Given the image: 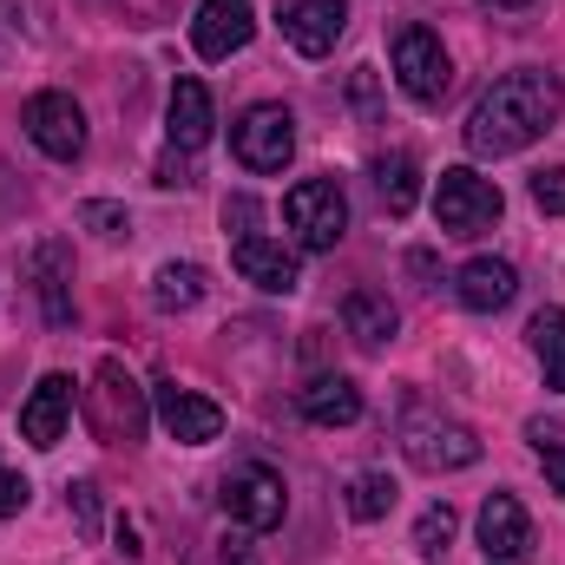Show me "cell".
Listing matches in <instances>:
<instances>
[{
	"instance_id": "obj_12",
	"label": "cell",
	"mask_w": 565,
	"mask_h": 565,
	"mask_svg": "<svg viewBox=\"0 0 565 565\" xmlns=\"http://www.w3.org/2000/svg\"><path fill=\"white\" fill-rule=\"evenodd\" d=\"M342 26H349V0H289V7H282V40H289L302 60L335 53Z\"/></svg>"
},
{
	"instance_id": "obj_2",
	"label": "cell",
	"mask_w": 565,
	"mask_h": 565,
	"mask_svg": "<svg viewBox=\"0 0 565 565\" xmlns=\"http://www.w3.org/2000/svg\"><path fill=\"white\" fill-rule=\"evenodd\" d=\"M500 211H507V198H500L493 178H480L473 164L440 171V184H434V217H440L447 237H480V231L500 224Z\"/></svg>"
},
{
	"instance_id": "obj_22",
	"label": "cell",
	"mask_w": 565,
	"mask_h": 565,
	"mask_svg": "<svg viewBox=\"0 0 565 565\" xmlns=\"http://www.w3.org/2000/svg\"><path fill=\"white\" fill-rule=\"evenodd\" d=\"M526 342H533V355H540V369H546V388L565 395V309H540V316L526 322Z\"/></svg>"
},
{
	"instance_id": "obj_9",
	"label": "cell",
	"mask_w": 565,
	"mask_h": 565,
	"mask_svg": "<svg viewBox=\"0 0 565 565\" xmlns=\"http://www.w3.org/2000/svg\"><path fill=\"white\" fill-rule=\"evenodd\" d=\"M282 480L270 473V467H237L231 480H224V513L244 526V533H270V526H282Z\"/></svg>"
},
{
	"instance_id": "obj_33",
	"label": "cell",
	"mask_w": 565,
	"mask_h": 565,
	"mask_svg": "<svg viewBox=\"0 0 565 565\" xmlns=\"http://www.w3.org/2000/svg\"><path fill=\"white\" fill-rule=\"evenodd\" d=\"M224 565H257V553H250V540H224Z\"/></svg>"
},
{
	"instance_id": "obj_1",
	"label": "cell",
	"mask_w": 565,
	"mask_h": 565,
	"mask_svg": "<svg viewBox=\"0 0 565 565\" xmlns=\"http://www.w3.org/2000/svg\"><path fill=\"white\" fill-rule=\"evenodd\" d=\"M559 113H565L559 73H540V66L507 73V79H493L473 99V113H467V151L473 158H513L533 139H546L559 126Z\"/></svg>"
},
{
	"instance_id": "obj_14",
	"label": "cell",
	"mask_w": 565,
	"mask_h": 565,
	"mask_svg": "<svg viewBox=\"0 0 565 565\" xmlns=\"http://www.w3.org/2000/svg\"><path fill=\"white\" fill-rule=\"evenodd\" d=\"M480 553L487 559H526L533 553V520L513 493H487L480 507Z\"/></svg>"
},
{
	"instance_id": "obj_15",
	"label": "cell",
	"mask_w": 565,
	"mask_h": 565,
	"mask_svg": "<svg viewBox=\"0 0 565 565\" xmlns=\"http://www.w3.org/2000/svg\"><path fill=\"white\" fill-rule=\"evenodd\" d=\"M211 126H217V113H211V86L204 79H178L171 86V106H164V132H171V151H204L211 145Z\"/></svg>"
},
{
	"instance_id": "obj_34",
	"label": "cell",
	"mask_w": 565,
	"mask_h": 565,
	"mask_svg": "<svg viewBox=\"0 0 565 565\" xmlns=\"http://www.w3.org/2000/svg\"><path fill=\"white\" fill-rule=\"evenodd\" d=\"M119 553H126V559H139V553H145V546H139V533H132L126 520H119Z\"/></svg>"
},
{
	"instance_id": "obj_5",
	"label": "cell",
	"mask_w": 565,
	"mask_h": 565,
	"mask_svg": "<svg viewBox=\"0 0 565 565\" xmlns=\"http://www.w3.org/2000/svg\"><path fill=\"white\" fill-rule=\"evenodd\" d=\"M395 86L415 99V106H440L447 86H454V60L440 46L434 26H402L395 33Z\"/></svg>"
},
{
	"instance_id": "obj_7",
	"label": "cell",
	"mask_w": 565,
	"mask_h": 565,
	"mask_svg": "<svg viewBox=\"0 0 565 565\" xmlns=\"http://www.w3.org/2000/svg\"><path fill=\"white\" fill-rule=\"evenodd\" d=\"M231 151H237L244 171H282L289 151H296V119L264 99V106H250V113L231 126Z\"/></svg>"
},
{
	"instance_id": "obj_24",
	"label": "cell",
	"mask_w": 565,
	"mask_h": 565,
	"mask_svg": "<svg viewBox=\"0 0 565 565\" xmlns=\"http://www.w3.org/2000/svg\"><path fill=\"white\" fill-rule=\"evenodd\" d=\"M395 493H402V487H395L382 467H362V473L349 480V513H355V520H388Z\"/></svg>"
},
{
	"instance_id": "obj_20",
	"label": "cell",
	"mask_w": 565,
	"mask_h": 565,
	"mask_svg": "<svg viewBox=\"0 0 565 565\" xmlns=\"http://www.w3.org/2000/svg\"><path fill=\"white\" fill-rule=\"evenodd\" d=\"M375 191H382L388 217H408V211L422 204V164H415L408 151H382V158H375Z\"/></svg>"
},
{
	"instance_id": "obj_25",
	"label": "cell",
	"mask_w": 565,
	"mask_h": 565,
	"mask_svg": "<svg viewBox=\"0 0 565 565\" xmlns=\"http://www.w3.org/2000/svg\"><path fill=\"white\" fill-rule=\"evenodd\" d=\"M454 526H460V520H454V507H447V500H440V507H427L422 520H415V553H422V559H440V553L454 546Z\"/></svg>"
},
{
	"instance_id": "obj_16",
	"label": "cell",
	"mask_w": 565,
	"mask_h": 565,
	"mask_svg": "<svg viewBox=\"0 0 565 565\" xmlns=\"http://www.w3.org/2000/svg\"><path fill=\"white\" fill-rule=\"evenodd\" d=\"M454 296H460V309H473V316H493V309H507L513 296H520V270L507 264V257H473L460 282H454Z\"/></svg>"
},
{
	"instance_id": "obj_4",
	"label": "cell",
	"mask_w": 565,
	"mask_h": 565,
	"mask_svg": "<svg viewBox=\"0 0 565 565\" xmlns=\"http://www.w3.org/2000/svg\"><path fill=\"white\" fill-rule=\"evenodd\" d=\"M282 224L302 250H335L342 231H349V198L335 178H302L289 198H282Z\"/></svg>"
},
{
	"instance_id": "obj_30",
	"label": "cell",
	"mask_w": 565,
	"mask_h": 565,
	"mask_svg": "<svg viewBox=\"0 0 565 565\" xmlns=\"http://www.w3.org/2000/svg\"><path fill=\"white\" fill-rule=\"evenodd\" d=\"M540 467H546V487L565 500V440H540Z\"/></svg>"
},
{
	"instance_id": "obj_35",
	"label": "cell",
	"mask_w": 565,
	"mask_h": 565,
	"mask_svg": "<svg viewBox=\"0 0 565 565\" xmlns=\"http://www.w3.org/2000/svg\"><path fill=\"white\" fill-rule=\"evenodd\" d=\"M480 7H533V0H480Z\"/></svg>"
},
{
	"instance_id": "obj_31",
	"label": "cell",
	"mask_w": 565,
	"mask_h": 565,
	"mask_svg": "<svg viewBox=\"0 0 565 565\" xmlns=\"http://www.w3.org/2000/svg\"><path fill=\"white\" fill-rule=\"evenodd\" d=\"M250 224H257V204H250V198H231V204H224V231H237V244H244Z\"/></svg>"
},
{
	"instance_id": "obj_6",
	"label": "cell",
	"mask_w": 565,
	"mask_h": 565,
	"mask_svg": "<svg viewBox=\"0 0 565 565\" xmlns=\"http://www.w3.org/2000/svg\"><path fill=\"white\" fill-rule=\"evenodd\" d=\"M402 454H408L422 473H460V467L480 460V440H473V427H460V422L408 415V422H402Z\"/></svg>"
},
{
	"instance_id": "obj_11",
	"label": "cell",
	"mask_w": 565,
	"mask_h": 565,
	"mask_svg": "<svg viewBox=\"0 0 565 565\" xmlns=\"http://www.w3.org/2000/svg\"><path fill=\"white\" fill-rule=\"evenodd\" d=\"M250 33H257L250 0H204L198 20H191V46H198V60H231V53L250 46Z\"/></svg>"
},
{
	"instance_id": "obj_8",
	"label": "cell",
	"mask_w": 565,
	"mask_h": 565,
	"mask_svg": "<svg viewBox=\"0 0 565 565\" xmlns=\"http://www.w3.org/2000/svg\"><path fill=\"white\" fill-rule=\"evenodd\" d=\"M20 126H26V139L40 145L46 158H60V164H73L86 151V113L73 106V93H33L26 113H20Z\"/></svg>"
},
{
	"instance_id": "obj_17",
	"label": "cell",
	"mask_w": 565,
	"mask_h": 565,
	"mask_svg": "<svg viewBox=\"0 0 565 565\" xmlns=\"http://www.w3.org/2000/svg\"><path fill=\"white\" fill-rule=\"evenodd\" d=\"M296 408H302V422H316V427H355L362 422V388L349 375H316L296 395Z\"/></svg>"
},
{
	"instance_id": "obj_3",
	"label": "cell",
	"mask_w": 565,
	"mask_h": 565,
	"mask_svg": "<svg viewBox=\"0 0 565 565\" xmlns=\"http://www.w3.org/2000/svg\"><path fill=\"white\" fill-rule=\"evenodd\" d=\"M86 422L99 440H113V447H132L151 422V408H145V388L126 375V362H99V375H93V388H86Z\"/></svg>"
},
{
	"instance_id": "obj_32",
	"label": "cell",
	"mask_w": 565,
	"mask_h": 565,
	"mask_svg": "<svg viewBox=\"0 0 565 565\" xmlns=\"http://www.w3.org/2000/svg\"><path fill=\"white\" fill-rule=\"evenodd\" d=\"M158 184H164V191H171V184H191V164H184V158L171 151V158L158 164Z\"/></svg>"
},
{
	"instance_id": "obj_18",
	"label": "cell",
	"mask_w": 565,
	"mask_h": 565,
	"mask_svg": "<svg viewBox=\"0 0 565 565\" xmlns=\"http://www.w3.org/2000/svg\"><path fill=\"white\" fill-rule=\"evenodd\" d=\"M237 277L257 282V289H270V296H289V289L302 282V270H296V250H282L270 237H244V244H237Z\"/></svg>"
},
{
	"instance_id": "obj_19",
	"label": "cell",
	"mask_w": 565,
	"mask_h": 565,
	"mask_svg": "<svg viewBox=\"0 0 565 565\" xmlns=\"http://www.w3.org/2000/svg\"><path fill=\"white\" fill-rule=\"evenodd\" d=\"M342 322H349V335L362 342V349H388L395 342V302L382 296V289H355L349 302H342Z\"/></svg>"
},
{
	"instance_id": "obj_26",
	"label": "cell",
	"mask_w": 565,
	"mask_h": 565,
	"mask_svg": "<svg viewBox=\"0 0 565 565\" xmlns=\"http://www.w3.org/2000/svg\"><path fill=\"white\" fill-rule=\"evenodd\" d=\"M79 224H86V231H99V237H126V231H132V217H126L119 204H106V198L79 204Z\"/></svg>"
},
{
	"instance_id": "obj_29",
	"label": "cell",
	"mask_w": 565,
	"mask_h": 565,
	"mask_svg": "<svg viewBox=\"0 0 565 565\" xmlns=\"http://www.w3.org/2000/svg\"><path fill=\"white\" fill-rule=\"evenodd\" d=\"M26 493H33V487H26V473H13V467H0V520H13V513L26 507Z\"/></svg>"
},
{
	"instance_id": "obj_10",
	"label": "cell",
	"mask_w": 565,
	"mask_h": 565,
	"mask_svg": "<svg viewBox=\"0 0 565 565\" xmlns=\"http://www.w3.org/2000/svg\"><path fill=\"white\" fill-rule=\"evenodd\" d=\"M151 408H158L164 434H171V440H184V447H204V440H217V434H224V408H217L211 395H198V388L158 382V388H151Z\"/></svg>"
},
{
	"instance_id": "obj_23",
	"label": "cell",
	"mask_w": 565,
	"mask_h": 565,
	"mask_svg": "<svg viewBox=\"0 0 565 565\" xmlns=\"http://www.w3.org/2000/svg\"><path fill=\"white\" fill-rule=\"evenodd\" d=\"M204 270H198V264H164V270H158V277H151V302H158V309H198V302H204Z\"/></svg>"
},
{
	"instance_id": "obj_21",
	"label": "cell",
	"mask_w": 565,
	"mask_h": 565,
	"mask_svg": "<svg viewBox=\"0 0 565 565\" xmlns=\"http://www.w3.org/2000/svg\"><path fill=\"white\" fill-rule=\"evenodd\" d=\"M33 270H40L46 322H53V329H66V322H73V296H66V244H40V250H33Z\"/></svg>"
},
{
	"instance_id": "obj_13",
	"label": "cell",
	"mask_w": 565,
	"mask_h": 565,
	"mask_svg": "<svg viewBox=\"0 0 565 565\" xmlns=\"http://www.w3.org/2000/svg\"><path fill=\"white\" fill-rule=\"evenodd\" d=\"M66 422H73V382L66 375H40L33 395L20 402V440L46 454V447H60Z\"/></svg>"
},
{
	"instance_id": "obj_28",
	"label": "cell",
	"mask_w": 565,
	"mask_h": 565,
	"mask_svg": "<svg viewBox=\"0 0 565 565\" xmlns=\"http://www.w3.org/2000/svg\"><path fill=\"white\" fill-rule=\"evenodd\" d=\"M73 513H79V533L93 540V533H99V487H93V480L73 487Z\"/></svg>"
},
{
	"instance_id": "obj_27",
	"label": "cell",
	"mask_w": 565,
	"mask_h": 565,
	"mask_svg": "<svg viewBox=\"0 0 565 565\" xmlns=\"http://www.w3.org/2000/svg\"><path fill=\"white\" fill-rule=\"evenodd\" d=\"M533 204H540L546 217H565V164H546V171L533 178Z\"/></svg>"
}]
</instances>
